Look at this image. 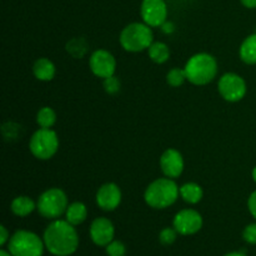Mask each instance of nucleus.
Returning a JSON list of instances; mask_svg holds the SVG:
<instances>
[{"mask_svg": "<svg viewBox=\"0 0 256 256\" xmlns=\"http://www.w3.org/2000/svg\"><path fill=\"white\" fill-rule=\"evenodd\" d=\"M45 248L55 256H70L79 248V235L66 220H54L44 232Z\"/></svg>", "mask_w": 256, "mask_h": 256, "instance_id": "obj_1", "label": "nucleus"}, {"mask_svg": "<svg viewBox=\"0 0 256 256\" xmlns=\"http://www.w3.org/2000/svg\"><path fill=\"white\" fill-rule=\"evenodd\" d=\"M180 195V188L170 178H162L152 182L144 194L145 202L154 209H166L172 206Z\"/></svg>", "mask_w": 256, "mask_h": 256, "instance_id": "obj_2", "label": "nucleus"}, {"mask_svg": "<svg viewBox=\"0 0 256 256\" xmlns=\"http://www.w3.org/2000/svg\"><path fill=\"white\" fill-rule=\"evenodd\" d=\"M186 79L194 85H206L218 74V62L212 55L199 52L188 60L185 65Z\"/></svg>", "mask_w": 256, "mask_h": 256, "instance_id": "obj_3", "label": "nucleus"}, {"mask_svg": "<svg viewBox=\"0 0 256 256\" xmlns=\"http://www.w3.org/2000/svg\"><path fill=\"white\" fill-rule=\"evenodd\" d=\"M152 32L144 22H132L126 25L120 32V44L126 52H139L149 49L152 44Z\"/></svg>", "mask_w": 256, "mask_h": 256, "instance_id": "obj_4", "label": "nucleus"}, {"mask_svg": "<svg viewBox=\"0 0 256 256\" xmlns=\"http://www.w3.org/2000/svg\"><path fill=\"white\" fill-rule=\"evenodd\" d=\"M44 248V240L28 230L15 232L8 242V250L12 256H42Z\"/></svg>", "mask_w": 256, "mask_h": 256, "instance_id": "obj_5", "label": "nucleus"}, {"mask_svg": "<svg viewBox=\"0 0 256 256\" xmlns=\"http://www.w3.org/2000/svg\"><path fill=\"white\" fill-rule=\"evenodd\" d=\"M68 196L62 189L52 188L39 196L36 209L39 214L45 219L56 220L68 209Z\"/></svg>", "mask_w": 256, "mask_h": 256, "instance_id": "obj_6", "label": "nucleus"}, {"mask_svg": "<svg viewBox=\"0 0 256 256\" xmlns=\"http://www.w3.org/2000/svg\"><path fill=\"white\" fill-rule=\"evenodd\" d=\"M29 148L35 158L40 160H48L56 154L59 149V138L54 130L40 128L32 134Z\"/></svg>", "mask_w": 256, "mask_h": 256, "instance_id": "obj_7", "label": "nucleus"}, {"mask_svg": "<svg viewBox=\"0 0 256 256\" xmlns=\"http://www.w3.org/2000/svg\"><path fill=\"white\" fill-rule=\"evenodd\" d=\"M220 95L226 102H240L246 94V82L240 75L235 72H226L222 75L218 84Z\"/></svg>", "mask_w": 256, "mask_h": 256, "instance_id": "obj_8", "label": "nucleus"}, {"mask_svg": "<svg viewBox=\"0 0 256 256\" xmlns=\"http://www.w3.org/2000/svg\"><path fill=\"white\" fill-rule=\"evenodd\" d=\"M140 15L150 28L162 26L168 18V6L164 0H142Z\"/></svg>", "mask_w": 256, "mask_h": 256, "instance_id": "obj_9", "label": "nucleus"}, {"mask_svg": "<svg viewBox=\"0 0 256 256\" xmlns=\"http://www.w3.org/2000/svg\"><path fill=\"white\" fill-rule=\"evenodd\" d=\"M172 226L180 235H194L202 228V218L196 210L184 209L175 215Z\"/></svg>", "mask_w": 256, "mask_h": 256, "instance_id": "obj_10", "label": "nucleus"}, {"mask_svg": "<svg viewBox=\"0 0 256 256\" xmlns=\"http://www.w3.org/2000/svg\"><path fill=\"white\" fill-rule=\"evenodd\" d=\"M89 66L92 69V74L98 78L106 79L114 75L116 69V62L112 54H110L106 50H95L92 54L89 60Z\"/></svg>", "mask_w": 256, "mask_h": 256, "instance_id": "obj_11", "label": "nucleus"}, {"mask_svg": "<svg viewBox=\"0 0 256 256\" xmlns=\"http://www.w3.org/2000/svg\"><path fill=\"white\" fill-rule=\"evenodd\" d=\"M90 238L96 246H106L114 240L115 228L106 218H96L90 225Z\"/></svg>", "mask_w": 256, "mask_h": 256, "instance_id": "obj_12", "label": "nucleus"}, {"mask_svg": "<svg viewBox=\"0 0 256 256\" xmlns=\"http://www.w3.org/2000/svg\"><path fill=\"white\" fill-rule=\"evenodd\" d=\"M96 204L100 209L105 212H112L122 202V192L120 188L114 182H108L100 186L96 192Z\"/></svg>", "mask_w": 256, "mask_h": 256, "instance_id": "obj_13", "label": "nucleus"}, {"mask_svg": "<svg viewBox=\"0 0 256 256\" xmlns=\"http://www.w3.org/2000/svg\"><path fill=\"white\" fill-rule=\"evenodd\" d=\"M160 168L164 175L170 179L179 178L184 170V159L176 149H168L160 158Z\"/></svg>", "mask_w": 256, "mask_h": 256, "instance_id": "obj_14", "label": "nucleus"}, {"mask_svg": "<svg viewBox=\"0 0 256 256\" xmlns=\"http://www.w3.org/2000/svg\"><path fill=\"white\" fill-rule=\"evenodd\" d=\"M32 72L40 82H50L55 76V65L46 58H40L32 65Z\"/></svg>", "mask_w": 256, "mask_h": 256, "instance_id": "obj_15", "label": "nucleus"}, {"mask_svg": "<svg viewBox=\"0 0 256 256\" xmlns=\"http://www.w3.org/2000/svg\"><path fill=\"white\" fill-rule=\"evenodd\" d=\"M10 209H12V214L16 215V216L25 218L36 209V204L29 196L22 195V196H16L12 200Z\"/></svg>", "mask_w": 256, "mask_h": 256, "instance_id": "obj_16", "label": "nucleus"}, {"mask_svg": "<svg viewBox=\"0 0 256 256\" xmlns=\"http://www.w3.org/2000/svg\"><path fill=\"white\" fill-rule=\"evenodd\" d=\"M65 216H66V222L70 224L76 226V225L82 224L88 218V209L82 202H72L68 206L66 212H65Z\"/></svg>", "mask_w": 256, "mask_h": 256, "instance_id": "obj_17", "label": "nucleus"}, {"mask_svg": "<svg viewBox=\"0 0 256 256\" xmlns=\"http://www.w3.org/2000/svg\"><path fill=\"white\" fill-rule=\"evenodd\" d=\"M240 58L248 65L256 64V34H252L242 42L239 50Z\"/></svg>", "mask_w": 256, "mask_h": 256, "instance_id": "obj_18", "label": "nucleus"}, {"mask_svg": "<svg viewBox=\"0 0 256 256\" xmlns=\"http://www.w3.org/2000/svg\"><path fill=\"white\" fill-rule=\"evenodd\" d=\"M202 189L196 182H186L180 188V196L188 204H198L202 199Z\"/></svg>", "mask_w": 256, "mask_h": 256, "instance_id": "obj_19", "label": "nucleus"}, {"mask_svg": "<svg viewBox=\"0 0 256 256\" xmlns=\"http://www.w3.org/2000/svg\"><path fill=\"white\" fill-rule=\"evenodd\" d=\"M149 52L150 59L156 64H162V62H168L170 58V49L166 44L162 42H152L148 49Z\"/></svg>", "mask_w": 256, "mask_h": 256, "instance_id": "obj_20", "label": "nucleus"}, {"mask_svg": "<svg viewBox=\"0 0 256 256\" xmlns=\"http://www.w3.org/2000/svg\"><path fill=\"white\" fill-rule=\"evenodd\" d=\"M56 122V114L49 106H44L38 112L36 122L42 129H50Z\"/></svg>", "mask_w": 256, "mask_h": 256, "instance_id": "obj_21", "label": "nucleus"}, {"mask_svg": "<svg viewBox=\"0 0 256 256\" xmlns=\"http://www.w3.org/2000/svg\"><path fill=\"white\" fill-rule=\"evenodd\" d=\"M186 79V72L185 69H180V68H174L170 70L166 74V82L172 88H178L180 85L184 84Z\"/></svg>", "mask_w": 256, "mask_h": 256, "instance_id": "obj_22", "label": "nucleus"}, {"mask_svg": "<svg viewBox=\"0 0 256 256\" xmlns=\"http://www.w3.org/2000/svg\"><path fill=\"white\" fill-rule=\"evenodd\" d=\"M105 252H106L108 256H125L126 246L119 240H112L109 245L105 246Z\"/></svg>", "mask_w": 256, "mask_h": 256, "instance_id": "obj_23", "label": "nucleus"}, {"mask_svg": "<svg viewBox=\"0 0 256 256\" xmlns=\"http://www.w3.org/2000/svg\"><path fill=\"white\" fill-rule=\"evenodd\" d=\"M178 234L179 232L175 230V228H165L160 232L159 234V242H162V245H172L174 244L175 240H176Z\"/></svg>", "mask_w": 256, "mask_h": 256, "instance_id": "obj_24", "label": "nucleus"}, {"mask_svg": "<svg viewBox=\"0 0 256 256\" xmlns=\"http://www.w3.org/2000/svg\"><path fill=\"white\" fill-rule=\"evenodd\" d=\"M66 49H68V52L72 55V56L79 58V56H82V54L79 52V50L82 52V55H84L85 52H86V45L84 44V42H82V40L75 39V40H72V42L68 44Z\"/></svg>", "mask_w": 256, "mask_h": 256, "instance_id": "obj_25", "label": "nucleus"}, {"mask_svg": "<svg viewBox=\"0 0 256 256\" xmlns=\"http://www.w3.org/2000/svg\"><path fill=\"white\" fill-rule=\"evenodd\" d=\"M104 89L108 94L112 95V94H116L120 90V82L116 76H110L104 79Z\"/></svg>", "mask_w": 256, "mask_h": 256, "instance_id": "obj_26", "label": "nucleus"}, {"mask_svg": "<svg viewBox=\"0 0 256 256\" xmlns=\"http://www.w3.org/2000/svg\"><path fill=\"white\" fill-rule=\"evenodd\" d=\"M242 239L250 245H256V222L249 224L245 226L244 232H242Z\"/></svg>", "mask_w": 256, "mask_h": 256, "instance_id": "obj_27", "label": "nucleus"}, {"mask_svg": "<svg viewBox=\"0 0 256 256\" xmlns=\"http://www.w3.org/2000/svg\"><path fill=\"white\" fill-rule=\"evenodd\" d=\"M248 209H249L252 216L256 220V190L252 192L249 200H248Z\"/></svg>", "mask_w": 256, "mask_h": 256, "instance_id": "obj_28", "label": "nucleus"}, {"mask_svg": "<svg viewBox=\"0 0 256 256\" xmlns=\"http://www.w3.org/2000/svg\"><path fill=\"white\" fill-rule=\"evenodd\" d=\"M9 240H10L9 232H8L6 228H5L4 225H2V226H0V245L4 246L6 242H9Z\"/></svg>", "mask_w": 256, "mask_h": 256, "instance_id": "obj_29", "label": "nucleus"}, {"mask_svg": "<svg viewBox=\"0 0 256 256\" xmlns=\"http://www.w3.org/2000/svg\"><path fill=\"white\" fill-rule=\"evenodd\" d=\"M240 2L245 8H249V9H255L256 8V0H240Z\"/></svg>", "mask_w": 256, "mask_h": 256, "instance_id": "obj_30", "label": "nucleus"}, {"mask_svg": "<svg viewBox=\"0 0 256 256\" xmlns=\"http://www.w3.org/2000/svg\"><path fill=\"white\" fill-rule=\"evenodd\" d=\"M162 30H164L165 32H172V30H174V25L172 24V22H165L164 24H162Z\"/></svg>", "mask_w": 256, "mask_h": 256, "instance_id": "obj_31", "label": "nucleus"}, {"mask_svg": "<svg viewBox=\"0 0 256 256\" xmlns=\"http://www.w3.org/2000/svg\"><path fill=\"white\" fill-rule=\"evenodd\" d=\"M224 256H246L244 254V252H229V254L224 255Z\"/></svg>", "mask_w": 256, "mask_h": 256, "instance_id": "obj_32", "label": "nucleus"}, {"mask_svg": "<svg viewBox=\"0 0 256 256\" xmlns=\"http://www.w3.org/2000/svg\"><path fill=\"white\" fill-rule=\"evenodd\" d=\"M0 256H12V255L10 254L9 250H4V249H2V250H0Z\"/></svg>", "mask_w": 256, "mask_h": 256, "instance_id": "obj_33", "label": "nucleus"}, {"mask_svg": "<svg viewBox=\"0 0 256 256\" xmlns=\"http://www.w3.org/2000/svg\"><path fill=\"white\" fill-rule=\"evenodd\" d=\"M252 180H254V182H256V166L254 168V169H252Z\"/></svg>", "mask_w": 256, "mask_h": 256, "instance_id": "obj_34", "label": "nucleus"}]
</instances>
